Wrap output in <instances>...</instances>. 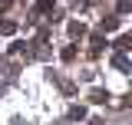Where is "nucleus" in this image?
Wrapping results in <instances>:
<instances>
[{
  "label": "nucleus",
  "instance_id": "f03ea898",
  "mask_svg": "<svg viewBox=\"0 0 132 125\" xmlns=\"http://www.w3.org/2000/svg\"><path fill=\"white\" fill-rule=\"evenodd\" d=\"M40 13H53V0H36V3H33V20L30 23H36Z\"/></svg>",
  "mask_w": 132,
  "mask_h": 125
},
{
  "label": "nucleus",
  "instance_id": "39448f33",
  "mask_svg": "<svg viewBox=\"0 0 132 125\" xmlns=\"http://www.w3.org/2000/svg\"><path fill=\"white\" fill-rule=\"evenodd\" d=\"M69 36H73V40H82V36H86V26H82V20H73V23H69Z\"/></svg>",
  "mask_w": 132,
  "mask_h": 125
},
{
  "label": "nucleus",
  "instance_id": "20e7f679",
  "mask_svg": "<svg viewBox=\"0 0 132 125\" xmlns=\"http://www.w3.org/2000/svg\"><path fill=\"white\" fill-rule=\"evenodd\" d=\"M89 99H93L96 105H106V102H109L112 95H109V89H93V95H89Z\"/></svg>",
  "mask_w": 132,
  "mask_h": 125
},
{
  "label": "nucleus",
  "instance_id": "423d86ee",
  "mask_svg": "<svg viewBox=\"0 0 132 125\" xmlns=\"http://www.w3.org/2000/svg\"><path fill=\"white\" fill-rule=\"evenodd\" d=\"M89 43H93V53H102V49L109 46V43L102 40V33H93V40H89Z\"/></svg>",
  "mask_w": 132,
  "mask_h": 125
},
{
  "label": "nucleus",
  "instance_id": "6e6552de",
  "mask_svg": "<svg viewBox=\"0 0 132 125\" xmlns=\"http://www.w3.org/2000/svg\"><path fill=\"white\" fill-rule=\"evenodd\" d=\"M132 10V0H119V3H116V16H126Z\"/></svg>",
  "mask_w": 132,
  "mask_h": 125
},
{
  "label": "nucleus",
  "instance_id": "7ed1b4c3",
  "mask_svg": "<svg viewBox=\"0 0 132 125\" xmlns=\"http://www.w3.org/2000/svg\"><path fill=\"white\" fill-rule=\"evenodd\" d=\"M112 66L119 69V73H129V69H132V62H129L126 53H112Z\"/></svg>",
  "mask_w": 132,
  "mask_h": 125
},
{
  "label": "nucleus",
  "instance_id": "9b49d317",
  "mask_svg": "<svg viewBox=\"0 0 132 125\" xmlns=\"http://www.w3.org/2000/svg\"><path fill=\"white\" fill-rule=\"evenodd\" d=\"M10 7H13V0H0V13H3V10H10Z\"/></svg>",
  "mask_w": 132,
  "mask_h": 125
},
{
  "label": "nucleus",
  "instance_id": "9d476101",
  "mask_svg": "<svg viewBox=\"0 0 132 125\" xmlns=\"http://www.w3.org/2000/svg\"><path fill=\"white\" fill-rule=\"evenodd\" d=\"M60 56H63V62H73V59H76V46H73V43H69V46H63V53H60Z\"/></svg>",
  "mask_w": 132,
  "mask_h": 125
},
{
  "label": "nucleus",
  "instance_id": "f8f14e48",
  "mask_svg": "<svg viewBox=\"0 0 132 125\" xmlns=\"http://www.w3.org/2000/svg\"><path fill=\"white\" fill-rule=\"evenodd\" d=\"M0 99H3V89H0Z\"/></svg>",
  "mask_w": 132,
  "mask_h": 125
},
{
  "label": "nucleus",
  "instance_id": "0eeeda50",
  "mask_svg": "<svg viewBox=\"0 0 132 125\" xmlns=\"http://www.w3.org/2000/svg\"><path fill=\"white\" fill-rule=\"evenodd\" d=\"M0 33H3V36H13V33H16V23H13V20H0Z\"/></svg>",
  "mask_w": 132,
  "mask_h": 125
},
{
  "label": "nucleus",
  "instance_id": "1a4fd4ad",
  "mask_svg": "<svg viewBox=\"0 0 132 125\" xmlns=\"http://www.w3.org/2000/svg\"><path fill=\"white\" fill-rule=\"evenodd\" d=\"M69 119H73V122H82V119H86V109H82V105H73V109H69Z\"/></svg>",
  "mask_w": 132,
  "mask_h": 125
},
{
  "label": "nucleus",
  "instance_id": "f257e3e1",
  "mask_svg": "<svg viewBox=\"0 0 132 125\" xmlns=\"http://www.w3.org/2000/svg\"><path fill=\"white\" fill-rule=\"evenodd\" d=\"M119 23H122V20H119L116 13L102 16V20H99V33H112V30H119Z\"/></svg>",
  "mask_w": 132,
  "mask_h": 125
}]
</instances>
